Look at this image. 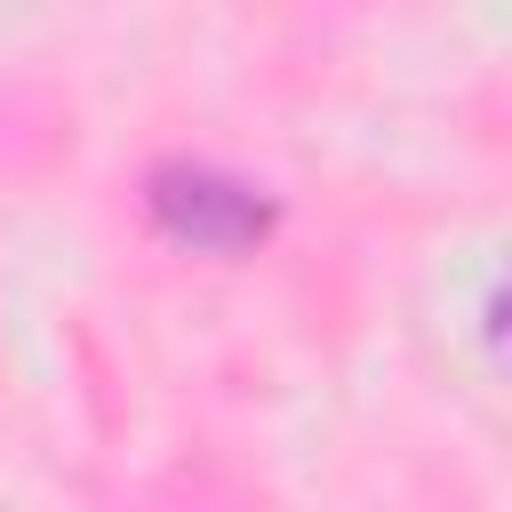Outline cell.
Here are the masks:
<instances>
[{
  "mask_svg": "<svg viewBox=\"0 0 512 512\" xmlns=\"http://www.w3.org/2000/svg\"><path fill=\"white\" fill-rule=\"evenodd\" d=\"M144 200H152V224H160L168 240H184V248L232 256V248H256V240L272 232V208H264L248 184L216 176V168H160Z\"/></svg>",
  "mask_w": 512,
  "mask_h": 512,
  "instance_id": "6da1fadb",
  "label": "cell"
}]
</instances>
